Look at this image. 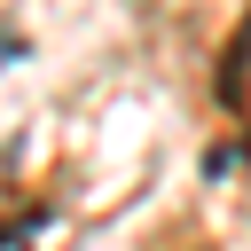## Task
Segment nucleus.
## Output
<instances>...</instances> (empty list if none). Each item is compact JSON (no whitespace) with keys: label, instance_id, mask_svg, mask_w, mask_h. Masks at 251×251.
Segmentation results:
<instances>
[]
</instances>
